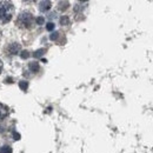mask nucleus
I'll return each mask as SVG.
<instances>
[{"mask_svg":"<svg viewBox=\"0 0 153 153\" xmlns=\"http://www.w3.org/2000/svg\"><path fill=\"white\" fill-rule=\"evenodd\" d=\"M84 4H85V2H82V1H81V2H78L76 6H74V12H76V13H78V12L82 11L85 6H81V5H84Z\"/></svg>","mask_w":153,"mask_h":153,"instance_id":"13","label":"nucleus"},{"mask_svg":"<svg viewBox=\"0 0 153 153\" xmlns=\"http://www.w3.org/2000/svg\"><path fill=\"white\" fill-rule=\"evenodd\" d=\"M1 70H2V61L0 60V73H1Z\"/></svg>","mask_w":153,"mask_h":153,"instance_id":"18","label":"nucleus"},{"mask_svg":"<svg viewBox=\"0 0 153 153\" xmlns=\"http://www.w3.org/2000/svg\"><path fill=\"white\" fill-rule=\"evenodd\" d=\"M36 22H37V25L41 26V25H44V24H45V18H44L42 16L37 17V18H36Z\"/></svg>","mask_w":153,"mask_h":153,"instance_id":"15","label":"nucleus"},{"mask_svg":"<svg viewBox=\"0 0 153 153\" xmlns=\"http://www.w3.org/2000/svg\"><path fill=\"white\" fill-rule=\"evenodd\" d=\"M8 113V110L6 106H4L2 104H0V121H2L5 119V117Z\"/></svg>","mask_w":153,"mask_h":153,"instance_id":"7","label":"nucleus"},{"mask_svg":"<svg viewBox=\"0 0 153 153\" xmlns=\"http://www.w3.org/2000/svg\"><path fill=\"white\" fill-rule=\"evenodd\" d=\"M59 36H60V33L58 32V31H53L51 34H50V40H52V41H56V40H58V38H59Z\"/></svg>","mask_w":153,"mask_h":153,"instance_id":"12","label":"nucleus"},{"mask_svg":"<svg viewBox=\"0 0 153 153\" xmlns=\"http://www.w3.org/2000/svg\"><path fill=\"white\" fill-rule=\"evenodd\" d=\"M20 57L22 58V59H27V58L30 57V52H28V51H22V52L20 53Z\"/></svg>","mask_w":153,"mask_h":153,"instance_id":"16","label":"nucleus"},{"mask_svg":"<svg viewBox=\"0 0 153 153\" xmlns=\"http://www.w3.org/2000/svg\"><path fill=\"white\" fill-rule=\"evenodd\" d=\"M45 53H46V50H45V48H39V50H37V51L33 53V57L34 58H41Z\"/></svg>","mask_w":153,"mask_h":153,"instance_id":"9","label":"nucleus"},{"mask_svg":"<svg viewBox=\"0 0 153 153\" xmlns=\"http://www.w3.org/2000/svg\"><path fill=\"white\" fill-rule=\"evenodd\" d=\"M68 7H70V2L68 1H59L58 2V10L61 11V12L66 11Z\"/></svg>","mask_w":153,"mask_h":153,"instance_id":"5","label":"nucleus"},{"mask_svg":"<svg viewBox=\"0 0 153 153\" xmlns=\"http://www.w3.org/2000/svg\"><path fill=\"white\" fill-rule=\"evenodd\" d=\"M0 153H12V149L10 146H2L0 149Z\"/></svg>","mask_w":153,"mask_h":153,"instance_id":"14","label":"nucleus"},{"mask_svg":"<svg viewBox=\"0 0 153 153\" xmlns=\"http://www.w3.org/2000/svg\"><path fill=\"white\" fill-rule=\"evenodd\" d=\"M17 24L19 25V27L30 28L33 24V16L30 12H22L19 16L18 20H17Z\"/></svg>","mask_w":153,"mask_h":153,"instance_id":"2","label":"nucleus"},{"mask_svg":"<svg viewBox=\"0 0 153 153\" xmlns=\"http://www.w3.org/2000/svg\"><path fill=\"white\" fill-rule=\"evenodd\" d=\"M14 6L11 1H0V25L7 24L12 19Z\"/></svg>","mask_w":153,"mask_h":153,"instance_id":"1","label":"nucleus"},{"mask_svg":"<svg viewBox=\"0 0 153 153\" xmlns=\"http://www.w3.org/2000/svg\"><path fill=\"white\" fill-rule=\"evenodd\" d=\"M13 137H14V139H16V140H19L20 139V134L17 133V132H13Z\"/></svg>","mask_w":153,"mask_h":153,"instance_id":"17","label":"nucleus"},{"mask_svg":"<svg viewBox=\"0 0 153 153\" xmlns=\"http://www.w3.org/2000/svg\"><path fill=\"white\" fill-rule=\"evenodd\" d=\"M19 51H20L19 44H11L8 46V53H11V54H18Z\"/></svg>","mask_w":153,"mask_h":153,"instance_id":"4","label":"nucleus"},{"mask_svg":"<svg viewBox=\"0 0 153 153\" xmlns=\"http://www.w3.org/2000/svg\"><path fill=\"white\" fill-rule=\"evenodd\" d=\"M60 25L62 26H66V25H70V17L68 16H61L60 19H59Z\"/></svg>","mask_w":153,"mask_h":153,"instance_id":"8","label":"nucleus"},{"mask_svg":"<svg viewBox=\"0 0 153 153\" xmlns=\"http://www.w3.org/2000/svg\"><path fill=\"white\" fill-rule=\"evenodd\" d=\"M51 7H52V2L48 1V0H44L39 4V10L41 12H47V11L51 10Z\"/></svg>","mask_w":153,"mask_h":153,"instance_id":"3","label":"nucleus"},{"mask_svg":"<svg viewBox=\"0 0 153 153\" xmlns=\"http://www.w3.org/2000/svg\"><path fill=\"white\" fill-rule=\"evenodd\" d=\"M54 28H56L54 22L50 21V22H47V24H46V30H47L48 32H53V31H54Z\"/></svg>","mask_w":153,"mask_h":153,"instance_id":"11","label":"nucleus"},{"mask_svg":"<svg viewBox=\"0 0 153 153\" xmlns=\"http://www.w3.org/2000/svg\"><path fill=\"white\" fill-rule=\"evenodd\" d=\"M28 68L31 70V72H33V73H37L39 70H40L39 62H37V61H32V62H30V65H28Z\"/></svg>","mask_w":153,"mask_h":153,"instance_id":"6","label":"nucleus"},{"mask_svg":"<svg viewBox=\"0 0 153 153\" xmlns=\"http://www.w3.org/2000/svg\"><path fill=\"white\" fill-rule=\"evenodd\" d=\"M19 87H20V90H22V91H27V88H28V82H27L26 80H21V81H19Z\"/></svg>","mask_w":153,"mask_h":153,"instance_id":"10","label":"nucleus"}]
</instances>
